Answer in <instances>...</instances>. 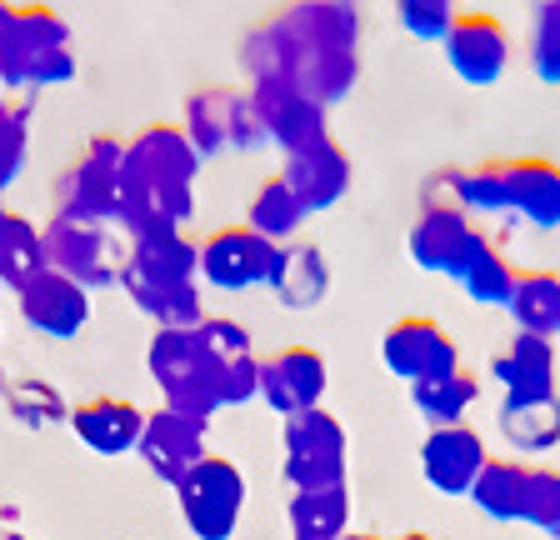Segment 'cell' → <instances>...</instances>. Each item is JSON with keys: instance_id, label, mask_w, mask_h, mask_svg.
<instances>
[{"instance_id": "1", "label": "cell", "mask_w": 560, "mask_h": 540, "mask_svg": "<svg viewBox=\"0 0 560 540\" xmlns=\"http://www.w3.org/2000/svg\"><path fill=\"white\" fill-rule=\"evenodd\" d=\"M241 66L250 81H291L330 110L361 81V5L280 0L241 36Z\"/></svg>"}, {"instance_id": "2", "label": "cell", "mask_w": 560, "mask_h": 540, "mask_svg": "<svg viewBox=\"0 0 560 540\" xmlns=\"http://www.w3.org/2000/svg\"><path fill=\"white\" fill-rule=\"evenodd\" d=\"M196 180L200 155L186 141V130L161 120L140 126L120 161V231H186V221L196 215Z\"/></svg>"}, {"instance_id": "3", "label": "cell", "mask_w": 560, "mask_h": 540, "mask_svg": "<svg viewBox=\"0 0 560 540\" xmlns=\"http://www.w3.org/2000/svg\"><path fill=\"white\" fill-rule=\"evenodd\" d=\"M460 211L515 215L536 231H560V165L546 155L480 161L460 171Z\"/></svg>"}, {"instance_id": "4", "label": "cell", "mask_w": 560, "mask_h": 540, "mask_svg": "<svg viewBox=\"0 0 560 540\" xmlns=\"http://www.w3.org/2000/svg\"><path fill=\"white\" fill-rule=\"evenodd\" d=\"M221 365L225 361H215L206 351L196 326L155 330L151 345H145V371H151L161 400L171 411L190 415V421H206V425L221 415Z\"/></svg>"}, {"instance_id": "5", "label": "cell", "mask_w": 560, "mask_h": 540, "mask_svg": "<svg viewBox=\"0 0 560 540\" xmlns=\"http://www.w3.org/2000/svg\"><path fill=\"white\" fill-rule=\"evenodd\" d=\"M0 71L15 75L25 91H50V85L75 81V50H70V25L50 5H15L5 36H0Z\"/></svg>"}, {"instance_id": "6", "label": "cell", "mask_w": 560, "mask_h": 540, "mask_svg": "<svg viewBox=\"0 0 560 540\" xmlns=\"http://www.w3.org/2000/svg\"><path fill=\"white\" fill-rule=\"evenodd\" d=\"M46 260L66 270L85 291L120 285V270L130 260V235L116 221H81V215H50L46 225Z\"/></svg>"}, {"instance_id": "7", "label": "cell", "mask_w": 560, "mask_h": 540, "mask_svg": "<svg viewBox=\"0 0 560 540\" xmlns=\"http://www.w3.org/2000/svg\"><path fill=\"white\" fill-rule=\"evenodd\" d=\"M280 476L295 491L346 485V425L326 406L280 421Z\"/></svg>"}, {"instance_id": "8", "label": "cell", "mask_w": 560, "mask_h": 540, "mask_svg": "<svg viewBox=\"0 0 560 540\" xmlns=\"http://www.w3.org/2000/svg\"><path fill=\"white\" fill-rule=\"evenodd\" d=\"M175 501L196 540H231L245 510V476L235 460L206 456L175 481Z\"/></svg>"}, {"instance_id": "9", "label": "cell", "mask_w": 560, "mask_h": 540, "mask_svg": "<svg viewBox=\"0 0 560 540\" xmlns=\"http://www.w3.org/2000/svg\"><path fill=\"white\" fill-rule=\"evenodd\" d=\"M120 161H126V141L120 136H91L85 151L56 180V215L120 225Z\"/></svg>"}, {"instance_id": "10", "label": "cell", "mask_w": 560, "mask_h": 540, "mask_svg": "<svg viewBox=\"0 0 560 540\" xmlns=\"http://www.w3.org/2000/svg\"><path fill=\"white\" fill-rule=\"evenodd\" d=\"M186 141L196 145L200 161H215L225 151H256L266 145L256 126V110H250V95L235 91V85H200L186 101Z\"/></svg>"}, {"instance_id": "11", "label": "cell", "mask_w": 560, "mask_h": 540, "mask_svg": "<svg viewBox=\"0 0 560 540\" xmlns=\"http://www.w3.org/2000/svg\"><path fill=\"white\" fill-rule=\"evenodd\" d=\"M250 95V110H256V126L266 136V145H280V155H295V151H311L330 136L326 116L330 110L305 95L301 85L291 81H250L245 85Z\"/></svg>"}, {"instance_id": "12", "label": "cell", "mask_w": 560, "mask_h": 540, "mask_svg": "<svg viewBox=\"0 0 560 540\" xmlns=\"http://www.w3.org/2000/svg\"><path fill=\"white\" fill-rule=\"evenodd\" d=\"M276 256H280L276 240L256 235L245 221L221 225V231H210L200 240V281L215 285V291H231V295L260 291L276 275Z\"/></svg>"}, {"instance_id": "13", "label": "cell", "mask_w": 560, "mask_h": 540, "mask_svg": "<svg viewBox=\"0 0 560 540\" xmlns=\"http://www.w3.org/2000/svg\"><path fill=\"white\" fill-rule=\"evenodd\" d=\"M15 310L21 320L35 330V336H46V341H75L85 326H91V291L81 281H70L66 270L46 266L40 275L15 291Z\"/></svg>"}, {"instance_id": "14", "label": "cell", "mask_w": 560, "mask_h": 540, "mask_svg": "<svg viewBox=\"0 0 560 540\" xmlns=\"http://www.w3.org/2000/svg\"><path fill=\"white\" fill-rule=\"evenodd\" d=\"M381 361L385 371L406 386H420L431 376H445L460 365V345L455 336L431 316H400L396 326L381 336Z\"/></svg>"}, {"instance_id": "15", "label": "cell", "mask_w": 560, "mask_h": 540, "mask_svg": "<svg viewBox=\"0 0 560 540\" xmlns=\"http://www.w3.org/2000/svg\"><path fill=\"white\" fill-rule=\"evenodd\" d=\"M480 225L470 221L466 211H445V206H420L416 221H410V235H406V250L425 275H445L455 281L466 260L480 250Z\"/></svg>"}, {"instance_id": "16", "label": "cell", "mask_w": 560, "mask_h": 540, "mask_svg": "<svg viewBox=\"0 0 560 540\" xmlns=\"http://www.w3.org/2000/svg\"><path fill=\"white\" fill-rule=\"evenodd\" d=\"M326 386H330V371H326V355L315 345H280L270 361H260V400L280 421L315 411L326 400Z\"/></svg>"}, {"instance_id": "17", "label": "cell", "mask_w": 560, "mask_h": 540, "mask_svg": "<svg viewBox=\"0 0 560 540\" xmlns=\"http://www.w3.org/2000/svg\"><path fill=\"white\" fill-rule=\"evenodd\" d=\"M441 46L451 71L466 85H495L511 66V31L490 11H455Z\"/></svg>"}, {"instance_id": "18", "label": "cell", "mask_w": 560, "mask_h": 540, "mask_svg": "<svg viewBox=\"0 0 560 540\" xmlns=\"http://www.w3.org/2000/svg\"><path fill=\"white\" fill-rule=\"evenodd\" d=\"M486 441L470 425H431L420 446V476L435 495H470V485L486 470Z\"/></svg>"}, {"instance_id": "19", "label": "cell", "mask_w": 560, "mask_h": 540, "mask_svg": "<svg viewBox=\"0 0 560 540\" xmlns=\"http://www.w3.org/2000/svg\"><path fill=\"white\" fill-rule=\"evenodd\" d=\"M140 460H145V470L151 476H161L165 485H175L180 476H186L196 460H206V421H190V415L171 411V406H161V411L145 415V431H140Z\"/></svg>"}, {"instance_id": "20", "label": "cell", "mask_w": 560, "mask_h": 540, "mask_svg": "<svg viewBox=\"0 0 560 540\" xmlns=\"http://www.w3.org/2000/svg\"><path fill=\"white\" fill-rule=\"evenodd\" d=\"M70 431L81 435V446L105 460L136 456L140 431H145V411L126 396H91L81 406H70Z\"/></svg>"}, {"instance_id": "21", "label": "cell", "mask_w": 560, "mask_h": 540, "mask_svg": "<svg viewBox=\"0 0 560 540\" xmlns=\"http://www.w3.org/2000/svg\"><path fill=\"white\" fill-rule=\"evenodd\" d=\"M280 176H285V186H291L295 200L305 206V215L336 211L340 200H346V190H350V155L326 136V141L311 145V151L285 155Z\"/></svg>"}, {"instance_id": "22", "label": "cell", "mask_w": 560, "mask_h": 540, "mask_svg": "<svg viewBox=\"0 0 560 540\" xmlns=\"http://www.w3.org/2000/svg\"><path fill=\"white\" fill-rule=\"evenodd\" d=\"M120 291L130 295V306L151 320L155 330H180L206 320V301H200V281H161V275H140V270H120Z\"/></svg>"}, {"instance_id": "23", "label": "cell", "mask_w": 560, "mask_h": 540, "mask_svg": "<svg viewBox=\"0 0 560 540\" xmlns=\"http://www.w3.org/2000/svg\"><path fill=\"white\" fill-rule=\"evenodd\" d=\"M490 380L515 400L550 396V390H556V341L515 330L511 345H501L495 361H490Z\"/></svg>"}, {"instance_id": "24", "label": "cell", "mask_w": 560, "mask_h": 540, "mask_svg": "<svg viewBox=\"0 0 560 540\" xmlns=\"http://www.w3.org/2000/svg\"><path fill=\"white\" fill-rule=\"evenodd\" d=\"M266 291L285 310H315L330 295V260L320 256V246H280Z\"/></svg>"}, {"instance_id": "25", "label": "cell", "mask_w": 560, "mask_h": 540, "mask_svg": "<svg viewBox=\"0 0 560 540\" xmlns=\"http://www.w3.org/2000/svg\"><path fill=\"white\" fill-rule=\"evenodd\" d=\"M495 425H501L505 446H515L521 456H546V450L560 446V390L530 400L505 396L501 411H495Z\"/></svg>"}, {"instance_id": "26", "label": "cell", "mask_w": 560, "mask_h": 540, "mask_svg": "<svg viewBox=\"0 0 560 540\" xmlns=\"http://www.w3.org/2000/svg\"><path fill=\"white\" fill-rule=\"evenodd\" d=\"M530 476L536 466H525L515 456H490L480 481L470 485V501L480 505V516L501 520V526H525V501H530Z\"/></svg>"}, {"instance_id": "27", "label": "cell", "mask_w": 560, "mask_h": 540, "mask_svg": "<svg viewBox=\"0 0 560 540\" xmlns=\"http://www.w3.org/2000/svg\"><path fill=\"white\" fill-rule=\"evenodd\" d=\"M515 330L560 341V270H515V291L505 301Z\"/></svg>"}, {"instance_id": "28", "label": "cell", "mask_w": 560, "mask_h": 540, "mask_svg": "<svg viewBox=\"0 0 560 540\" xmlns=\"http://www.w3.org/2000/svg\"><path fill=\"white\" fill-rule=\"evenodd\" d=\"M130 270L161 275V281H200V246L186 240V231H151L130 235Z\"/></svg>"}, {"instance_id": "29", "label": "cell", "mask_w": 560, "mask_h": 540, "mask_svg": "<svg viewBox=\"0 0 560 540\" xmlns=\"http://www.w3.org/2000/svg\"><path fill=\"white\" fill-rule=\"evenodd\" d=\"M291 536L295 540H340L350 536V491L346 485H320V491H295L291 505Z\"/></svg>"}, {"instance_id": "30", "label": "cell", "mask_w": 560, "mask_h": 540, "mask_svg": "<svg viewBox=\"0 0 560 540\" xmlns=\"http://www.w3.org/2000/svg\"><path fill=\"white\" fill-rule=\"evenodd\" d=\"M50 260H46V231L25 215L5 211L0 221V291H21L31 275H40Z\"/></svg>"}, {"instance_id": "31", "label": "cell", "mask_w": 560, "mask_h": 540, "mask_svg": "<svg viewBox=\"0 0 560 540\" xmlns=\"http://www.w3.org/2000/svg\"><path fill=\"white\" fill-rule=\"evenodd\" d=\"M476 396H480V380L470 376L466 365L410 386V406L425 415V425H466V411L476 406Z\"/></svg>"}, {"instance_id": "32", "label": "cell", "mask_w": 560, "mask_h": 540, "mask_svg": "<svg viewBox=\"0 0 560 540\" xmlns=\"http://www.w3.org/2000/svg\"><path fill=\"white\" fill-rule=\"evenodd\" d=\"M245 225L256 235H266V240H276V246H285V240H295L305 225V206L295 200V190L285 186V176H266L256 186V196H250V211H245Z\"/></svg>"}, {"instance_id": "33", "label": "cell", "mask_w": 560, "mask_h": 540, "mask_svg": "<svg viewBox=\"0 0 560 540\" xmlns=\"http://www.w3.org/2000/svg\"><path fill=\"white\" fill-rule=\"evenodd\" d=\"M0 400H5V411H11L15 425H25V431H50V425L66 421L70 425V406L66 396H60L50 380L40 376H25V380H11V386L0 390Z\"/></svg>"}, {"instance_id": "34", "label": "cell", "mask_w": 560, "mask_h": 540, "mask_svg": "<svg viewBox=\"0 0 560 540\" xmlns=\"http://www.w3.org/2000/svg\"><path fill=\"white\" fill-rule=\"evenodd\" d=\"M455 285H460L466 301H476V306H505L515 291V266L490 246V240H480V250L466 260V270L455 275Z\"/></svg>"}, {"instance_id": "35", "label": "cell", "mask_w": 560, "mask_h": 540, "mask_svg": "<svg viewBox=\"0 0 560 540\" xmlns=\"http://www.w3.org/2000/svg\"><path fill=\"white\" fill-rule=\"evenodd\" d=\"M530 71L546 85H560V0H536V21H530Z\"/></svg>"}, {"instance_id": "36", "label": "cell", "mask_w": 560, "mask_h": 540, "mask_svg": "<svg viewBox=\"0 0 560 540\" xmlns=\"http://www.w3.org/2000/svg\"><path fill=\"white\" fill-rule=\"evenodd\" d=\"M396 21L406 36L435 40V46H441L451 21H455V0H396Z\"/></svg>"}, {"instance_id": "37", "label": "cell", "mask_w": 560, "mask_h": 540, "mask_svg": "<svg viewBox=\"0 0 560 540\" xmlns=\"http://www.w3.org/2000/svg\"><path fill=\"white\" fill-rule=\"evenodd\" d=\"M525 526L540 530L546 540H560V470H536V476H530Z\"/></svg>"}, {"instance_id": "38", "label": "cell", "mask_w": 560, "mask_h": 540, "mask_svg": "<svg viewBox=\"0 0 560 540\" xmlns=\"http://www.w3.org/2000/svg\"><path fill=\"white\" fill-rule=\"evenodd\" d=\"M250 400H260V361H256V351L235 355V361L221 365V411H231V406H250Z\"/></svg>"}, {"instance_id": "39", "label": "cell", "mask_w": 560, "mask_h": 540, "mask_svg": "<svg viewBox=\"0 0 560 540\" xmlns=\"http://www.w3.org/2000/svg\"><path fill=\"white\" fill-rule=\"evenodd\" d=\"M25 161H31V126H25V120L0 116V196L21 180Z\"/></svg>"}, {"instance_id": "40", "label": "cell", "mask_w": 560, "mask_h": 540, "mask_svg": "<svg viewBox=\"0 0 560 540\" xmlns=\"http://www.w3.org/2000/svg\"><path fill=\"white\" fill-rule=\"evenodd\" d=\"M31 106H35V91H25L15 75L0 71V116L25 120V126H31Z\"/></svg>"}, {"instance_id": "41", "label": "cell", "mask_w": 560, "mask_h": 540, "mask_svg": "<svg viewBox=\"0 0 560 540\" xmlns=\"http://www.w3.org/2000/svg\"><path fill=\"white\" fill-rule=\"evenodd\" d=\"M11 15H15V0H0V36H5V25H11Z\"/></svg>"}, {"instance_id": "42", "label": "cell", "mask_w": 560, "mask_h": 540, "mask_svg": "<svg viewBox=\"0 0 560 540\" xmlns=\"http://www.w3.org/2000/svg\"><path fill=\"white\" fill-rule=\"evenodd\" d=\"M396 540H431V536H420V530H406V536H396Z\"/></svg>"}, {"instance_id": "43", "label": "cell", "mask_w": 560, "mask_h": 540, "mask_svg": "<svg viewBox=\"0 0 560 540\" xmlns=\"http://www.w3.org/2000/svg\"><path fill=\"white\" fill-rule=\"evenodd\" d=\"M0 540H31V536H21V530H5V536H0Z\"/></svg>"}, {"instance_id": "44", "label": "cell", "mask_w": 560, "mask_h": 540, "mask_svg": "<svg viewBox=\"0 0 560 540\" xmlns=\"http://www.w3.org/2000/svg\"><path fill=\"white\" fill-rule=\"evenodd\" d=\"M340 540H381V536H355V530H350V536H340Z\"/></svg>"}, {"instance_id": "45", "label": "cell", "mask_w": 560, "mask_h": 540, "mask_svg": "<svg viewBox=\"0 0 560 540\" xmlns=\"http://www.w3.org/2000/svg\"><path fill=\"white\" fill-rule=\"evenodd\" d=\"M0 351H5V341H0ZM0 390H5V376H0Z\"/></svg>"}, {"instance_id": "46", "label": "cell", "mask_w": 560, "mask_h": 540, "mask_svg": "<svg viewBox=\"0 0 560 540\" xmlns=\"http://www.w3.org/2000/svg\"><path fill=\"white\" fill-rule=\"evenodd\" d=\"M0 221H5V206H0Z\"/></svg>"}, {"instance_id": "47", "label": "cell", "mask_w": 560, "mask_h": 540, "mask_svg": "<svg viewBox=\"0 0 560 540\" xmlns=\"http://www.w3.org/2000/svg\"><path fill=\"white\" fill-rule=\"evenodd\" d=\"M350 5H361V0H350Z\"/></svg>"}, {"instance_id": "48", "label": "cell", "mask_w": 560, "mask_h": 540, "mask_svg": "<svg viewBox=\"0 0 560 540\" xmlns=\"http://www.w3.org/2000/svg\"><path fill=\"white\" fill-rule=\"evenodd\" d=\"M0 536H5V530H0Z\"/></svg>"}, {"instance_id": "49", "label": "cell", "mask_w": 560, "mask_h": 540, "mask_svg": "<svg viewBox=\"0 0 560 540\" xmlns=\"http://www.w3.org/2000/svg\"><path fill=\"white\" fill-rule=\"evenodd\" d=\"M291 540H295V536H291Z\"/></svg>"}]
</instances>
